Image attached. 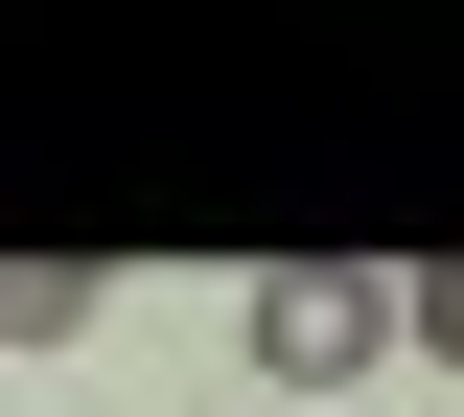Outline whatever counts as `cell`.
<instances>
[{
	"instance_id": "6da1fadb",
	"label": "cell",
	"mask_w": 464,
	"mask_h": 417,
	"mask_svg": "<svg viewBox=\"0 0 464 417\" xmlns=\"http://www.w3.org/2000/svg\"><path fill=\"white\" fill-rule=\"evenodd\" d=\"M232 325H256V371H279V394H325V371L418 348V279H348V255H279V279L232 301Z\"/></svg>"
},
{
	"instance_id": "7a4b0ae2",
	"label": "cell",
	"mask_w": 464,
	"mask_h": 417,
	"mask_svg": "<svg viewBox=\"0 0 464 417\" xmlns=\"http://www.w3.org/2000/svg\"><path fill=\"white\" fill-rule=\"evenodd\" d=\"M418 348H441V371H464V255H441V279H418Z\"/></svg>"
}]
</instances>
